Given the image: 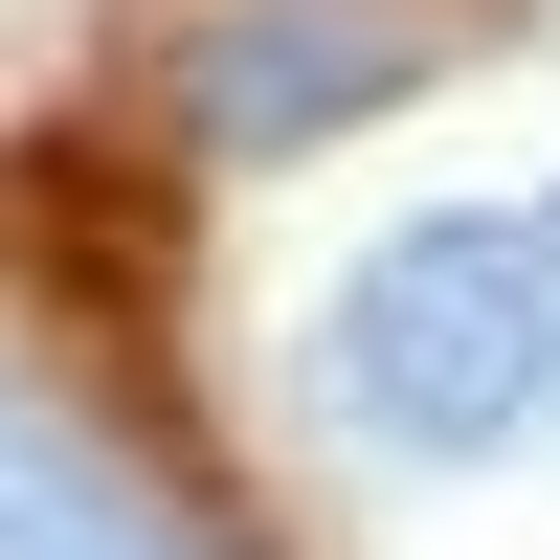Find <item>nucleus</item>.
Segmentation results:
<instances>
[{"instance_id":"f257e3e1","label":"nucleus","mask_w":560,"mask_h":560,"mask_svg":"<svg viewBox=\"0 0 560 560\" xmlns=\"http://www.w3.org/2000/svg\"><path fill=\"white\" fill-rule=\"evenodd\" d=\"M314 382H337V427L404 448V471L538 448V427H560V179H538V202H448V224H404V247H359Z\"/></svg>"},{"instance_id":"f03ea898","label":"nucleus","mask_w":560,"mask_h":560,"mask_svg":"<svg viewBox=\"0 0 560 560\" xmlns=\"http://www.w3.org/2000/svg\"><path fill=\"white\" fill-rule=\"evenodd\" d=\"M448 45H471L448 0H179V45H158V113L202 135V158H314V135L404 113Z\"/></svg>"},{"instance_id":"7ed1b4c3","label":"nucleus","mask_w":560,"mask_h":560,"mask_svg":"<svg viewBox=\"0 0 560 560\" xmlns=\"http://www.w3.org/2000/svg\"><path fill=\"white\" fill-rule=\"evenodd\" d=\"M0 560H224V538L179 516L135 448H90L23 359H0Z\"/></svg>"}]
</instances>
